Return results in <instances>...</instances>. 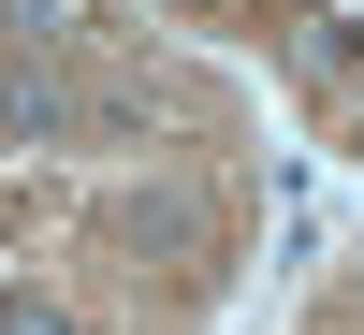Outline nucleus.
<instances>
[{
	"mask_svg": "<svg viewBox=\"0 0 364 335\" xmlns=\"http://www.w3.org/2000/svg\"><path fill=\"white\" fill-rule=\"evenodd\" d=\"M58 117H73V87H58V73H0V146H44Z\"/></svg>",
	"mask_w": 364,
	"mask_h": 335,
	"instance_id": "1",
	"label": "nucleus"
},
{
	"mask_svg": "<svg viewBox=\"0 0 364 335\" xmlns=\"http://www.w3.org/2000/svg\"><path fill=\"white\" fill-rule=\"evenodd\" d=\"M0 335H73V321H58V307H29V292H15V307H0Z\"/></svg>",
	"mask_w": 364,
	"mask_h": 335,
	"instance_id": "2",
	"label": "nucleus"
},
{
	"mask_svg": "<svg viewBox=\"0 0 364 335\" xmlns=\"http://www.w3.org/2000/svg\"><path fill=\"white\" fill-rule=\"evenodd\" d=\"M0 15H58V0H0Z\"/></svg>",
	"mask_w": 364,
	"mask_h": 335,
	"instance_id": "3",
	"label": "nucleus"
}]
</instances>
